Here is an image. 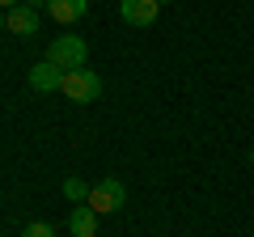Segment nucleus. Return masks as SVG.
Returning <instances> with one entry per match:
<instances>
[{"label":"nucleus","instance_id":"f257e3e1","mask_svg":"<svg viewBox=\"0 0 254 237\" xmlns=\"http://www.w3.org/2000/svg\"><path fill=\"white\" fill-rule=\"evenodd\" d=\"M47 59L60 64L64 72H76V68H85V59H89V47H85L81 34H60V38H51V47H47Z\"/></svg>","mask_w":254,"mask_h":237},{"label":"nucleus","instance_id":"f03ea898","mask_svg":"<svg viewBox=\"0 0 254 237\" xmlns=\"http://www.w3.org/2000/svg\"><path fill=\"white\" fill-rule=\"evenodd\" d=\"M60 93H64L68 102H76V106H85V102H98V93H102V76L93 72V68H76V72L64 76Z\"/></svg>","mask_w":254,"mask_h":237},{"label":"nucleus","instance_id":"7ed1b4c3","mask_svg":"<svg viewBox=\"0 0 254 237\" xmlns=\"http://www.w3.org/2000/svg\"><path fill=\"white\" fill-rule=\"evenodd\" d=\"M123 203H127V191H123V182H119V178H102V182H93L89 208L98 212V216H110V212H119Z\"/></svg>","mask_w":254,"mask_h":237},{"label":"nucleus","instance_id":"20e7f679","mask_svg":"<svg viewBox=\"0 0 254 237\" xmlns=\"http://www.w3.org/2000/svg\"><path fill=\"white\" fill-rule=\"evenodd\" d=\"M119 17H123L127 26H136V30H148L161 17V4H157V0H119Z\"/></svg>","mask_w":254,"mask_h":237},{"label":"nucleus","instance_id":"39448f33","mask_svg":"<svg viewBox=\"0 0 254 237\" xmlns=\"http://www.w3.org/2000/svg\"><path fill=\"white\" fill-rule=\"evenodd\" d=\"M64 68L60 64H51V59H38L34 68H30V89H38V93H51V89H60L64 85Z\"/></svg>","mask_w":254,"mask_h":237},{"label":"nucleus","instance_id":"423d86ee","mask_svg":"<svg viewBox=\"0 0 254 237\" xmlns=\"http://www.w3.org/2000/svg\"><path fill=\"white\" fill-rule=\"evenodd\" d=\"M4 30H9V34H17V38L38 34V13L30 9V4H17V9L4 13Z\"/></svg>","mask_w":254,"mask_h":237},{"label":"nucleus","instance_id":"0eeeda50","mask_svg":"<svg viewBox=\"0 0 254 237\" xmlns=\"http://www.w3.org/2000/svg\"><path fill=\"white\" fill-rule=\"evenodd\" d=\"M89 13V0H47V17H55L60 26H72Z\"/></svg>","mask_w":254,"mask_h":237},{"label":"nucleus","instance_id":"6e6552de","mask_svg":"<svg viewBox=\"0 0 254 237\" xmlns=\"http://www.w3.org/2000/svg\"><path fill=\"white\" fill-rule=\"evenodd\" d=\"M68 229H72V237H98V212L89 203H76L68 216Z\"/></svg>","mask_w":254,"mask_h":237},{"label":"nucleus","instance_id":"1a4fd4ad","mask_svg":"<svg viewBox=\"0 0 254 237\" xmlns=\"http://www.w3.org/2000/svg\"><path fill=\"white\" fill-rule=\"evenodd\" d=\"M89 191H93V186L85 182V178H76V174L68 178V182H64V195H68L72 203H89Z\"/></svg>","mask_w":254,"mask_h":237},{"label":"nucleus","instance_id":"9d476101","mask_svg":"<svg viewBox=\"0 0 254 237\" xmlns=\"http://www.w3.org/2000/svg\"><path fill=\"white\" fill-rule=\"evenodd\" d=\"M21 237H55V229L47 225V220H34V225H26V229H21Z\"/></svg>","mask_w":254,"mask_h":237},{"label":"nucleus","instance_id":"9b49d317","mask_svg":"<svg viewBox=\"0 0 254 237\" xmlns=\"http://www.w3.org/2000/svg\"><path fill=\"white\" fill-rule=\"evenodd\" d=\"M21 0H0V13H9V9H17Z\"/></svg>","mask_w":254,"mask_h":237},{"label":"nucleus","instance_id":"f8f14e48","mask_svg":"<svg viewBox=\"0 0 254 237\" xmlns=\"http://www.w3.org/2000/svg\"><path fill=\"white\" fill-rule=\"evenodd\" d=\"M21 4H30L34 13H38V9H47V0H21Z\"/></svg>","mask_w":254,"mask_h":237},{"label":"nucleus","instance_id":"ddd939ff","mask_svg":"<svg viewBox=\"0 0 254 237\" xmlns=\"http://www.w3.org/2000/svg\"><path fill=\"white\" fill-rule=\"evenodd\" d=\"M0 30H4V13H0Z\"/></svg>","mask_w":254,"mask_h":237},{"label":"nucleus","instance_id":"4468645a","mask_svg":"<svg viewBox=\"0 0 254 237\" xmlns=\"http://www.w3.org/2000/svg\"><path fill=\"white\" fill-rule=\"evenodd\" d=\"M246 157H250V161H254V148H250V153H246Z\"/></svg>","mask_w":254,"mask_h":237},{"label":"nucleus","instance_id":"2eb2a0df","mask_svg":"<svg viewBox=\"0 0 254 237\" xmlns=\"http://www.w3.org/2000/svg\"><path fill=\"white\" fill-rule=\"evenodd\" d=\"M157 4H165V0H157Z\"/></svg>","mask_w":254,"mask_h":237}]
</instances>
